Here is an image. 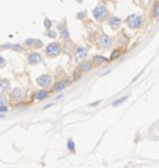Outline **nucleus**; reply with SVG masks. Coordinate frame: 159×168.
I'll return each mask as SVG.
<instances>
[{
    "label": "nucleus",
    "mask_w": 159,
    "mask_h": 168,
    "mask_svg": "<svg viewBox=\"0 0 159 168\" xmlns=\"http://www.w3.org/2000/svg\"><path fill=\"white\" fill-rule=\"evenodd\" d=\"M52 79H51V76L50 75H41L39 77V79L36 80L37 85L39 86H41V87H47L50 84H51Z\"/></svg>",
    "instance_id": "39448f33"
},
{
    "label": "nucleus",
    "mask_w": 159,
    "mask_h": 168,
    "mask_svg": "<svg viewBox=\"0 0 159 168\" xmlns=\"http://www.w3.org/2000/svg\"><path fill=\"white\" fill-rule=\"evenodd\" d=\"M61 53V46L57 43H51L46 47V55L50 57H55Z\"/></svg>",
    "instance_id": "f257e3e1"
},
{
    "label": "nucleus",
    "mask_w": 159,
    "mask_h": 168,
    "mask_svg": "<svg viewBox=\"0 0 159 168\" xmlns=\"http://www.w3.org/2000/svg\"><path fill=\"white\" fill-rule=\"evenodd\" d=\"M11 47L14 50H16V51H22V47L20 45H11Z\"/></svg>",
    "instance_id": "393cba45"
},
{
    "label": "nucleus",
    "mask_w": 159,
    "mask_h": 168,
    "mask_svg": "<svg viewBox=\"0 0 159 168\" xmlns=\"http://www.w3.org/2000/svg\"><path fill=\"white\" fill-rule=\"evenodd\" d=\"M67 85H69V81H66V80L59 81V82L55 84V86H54V91H61V90H63Z\"/></svg>",
    "instance_id": "9d476101"
},
{
    "label": "nucleus",
    "mask_w": 159,
    "mask_h": 168,
    "mask_svg": "<svg viewBox=\"0 0 159 168\" xmlns=\"http://www.w3.org/2000/svg\"><path fill=\"white\" fill-rule=\"evenodd\" d=\"M5 66V59L3 56H0V67H3Z\"/></svg>",
    "instance_id": "cd10ccee"
},
{
    "label": "nucleus",
    "mask_w": 159,
    "mask_h": 168,
    "mask_svg": "<svg viewBox=\"0 0 159 168\" xmlns=\"http://www.w3.org/2000/svg\"><path fill=\"white\" fill-rule=\"evenodd\" d=\"M44 25L46 26V29H49V30H50V28H51V21H50L49 19H45V21H44Z\"/></svg>",
    "instance_id": "4be33fe9"
},
{
    "label": "nucleus",
    "mask_w": 159,
    "mask_h": 168,
    "mask_svg": "<svg viewBox=\"0 0 159 168\" xmlns=\"http://www.w3.org/2000/svg\"><path fill=\"white\" fill-rule=\"evenodd\" d=\"M127 24L130 29H138L142 24V16L140 15H130L127 19Z\"/></svg>",
    "instance_id": "f03ea898"
},
{
    "label": "nucleus",
    "mask_w": 159,
    "mask_h": 168,
    "mask_svg": "<svg viewBox=\"0 0 159 168\" xmlns=\"http://www.w3.org/2000/svg\"><path fill=\"white\" fill-rule=\"evenodd\" d=\"M6 112H8V106L6 105L0 106V113H6Z\"/></svg>",
    "instance_id": "412c9836"
},
{
    "label": "nucleus",
    "mask_w": 159,
    "mask_h": 168,
    "mask_svg": "<svg viewBox=\"0 0 159 168\" xmlns=\"http://www.w3.org/2000/svg\"><path fill=\"white\" fill-rule=\"evenodd\" d=\"M11 98L14 100V101H21V100H24V97H25V92H24V90L22 88H20V87H16V88H14L11 91Z\"/></svg>",
    "instance_id": "20e7f679"
},
{
    "label": "nucleus",
    "mask_w": 159,
    "mask_h": 168,
    "mask_svg": "<svg viewBox=\"0 0 159 168\" xmlns=\"http://www.w3.org/2000/svg\"><path fill=\"white\" fill-rule=\"evenodd\" d=\"M28 61H29L30 65H36V63H39L41 61V55L39 53H31L28 57Z\"/></svg>",
    "instance_id": "423d86ee"
},
{
    "label": "nucleus",
    "mask_w": 159,
    "mask_h": 168,
    "mask_svg": "<svg viewBox=\"0 0 159 168\" xmlns=\"http://www.w3.org/2000/svg\"><path fill=\"white\" fill-rule=\"evenodd\" d=\"M35 40H36V39H29V40H26L25 41V46H31V45H34Z\"/></svg>",
    "instance_id": "6ab92c4d"
},
{
    "label": "nucleus",
    "mask_w": 159,
    "mask_h": 168,
    "mask_svg": "<svg viewBox=\"0 0 159 168\" xmlns=\"http://www.w3.org/2000/svg\"><path fill=\"white\" fill-rule=\"evenodd\" d=\"M42 45V43L40 41V40H35V43H34V47L36 49V47H39V46H41Z\"/></svg>",
    "instance_id": "bb28decb"
},
{
    "label": "nucleus",
    "mask_w": 159,
    "mask_h": 168,
    "mask_svg": "<svg viewBox=\"0 0 159 168\" xmlns=\"http://www.w3.org/2000/svg\"><path fill=\"white\" fill-rule=\"evenodd\" d=\"M91 62L90 61H83L82 63H81V66H80V67H81V70L82 71H88V70H91Z\"/></svg>",
    "instance_id": "ddd939ff"
},
{
    "label": "nucleus",
    "mask_w": 159,
    "mask_h": 168,
    "mask_svg": "<svg viewBox=\"0 0 159 168\" xmlns=\"http://www.w3.org/2000/svg\"><path fill=\"white\" fill-rule=\"evenodd\" d=\"M104 61H107V59H104V57H102V56H96V57H95V62H96V63H102V62H104Z\"/></svg>",
    "instance_id": "dca6fc26"
},
{
    "label": "nucleus",
    "mask_w": 159,
    "mask_h": 168,
    "mask_svg": "<svg viewBox=\"0 0 159 168\" xmlns=\"http://www.w3.org/2000/svg\"><path fill=\"white\" fill-rule=\"evenodd\" d=\"M100 43H101V45H102L104 49H107V47L111 46V40H110V37H108L107 35H102Z\"/></svg>",
    "instance_id": "f8f14e48"
},
{
    "label": "nucleus",
    "mask_w": 159,
    "mask_h": 168,
    "mask_svg": "<svg viewBox=\"0 0 159 168\" xmlns=\"http://www.w3.org/2000/svg\"><path fill=\"white\" fill-rule=\"evenodd\" d=\"M80 77H81V72H80V71H76L75 75H73V79H75V80H78Z\"/></svg>",
    "instance_id": "a878e982"
},
{
    "label": "nucleus",
    "mask_w": 159,
    "mask_h": 168,
    "mask_svg": "<svg viewBox=\"0 0 159 168\" xmlns=\"http://www.w3.org/2000/svg\"><path fill=\"white\" fill-rule=\"evenodd\" d=\"M61 35H62V37L65 39V40H69V33H67V30H66V29H62Z\"/></svg>",
    "instance_id": "a211bd4d"
},
{
    "label": "nucleus",
    "mask_w": 159,
    "mask_h": 168,
    "mask_svg": "<svg viewBox=\"0 0 159 168\" xmlns=\"http://www.w3.org/2000/svg\"><path fill=\"white\" fill-rule=\"evenodd\" d=\"M153 16L154 18H158L159 16V2H157L154 4V8H153Z\"/></svg>",
    "instance_id": "4468645a"
},
{
    "label": "nucleus",
    "mask_w": 159,
    "mask_h": 168,
    "mask_svg": "<svg viewBox=\"0 0 159 168\" xmlns=\"http://www.w3.org/2000/svg\"><path fill=\"white\" fill-rule=\"evenodd\" d=\"M119 55H121V51H119V50L113 51V54L111 55V60H114V59H116V57H118Z\"/></svg>",
    "instance_id": "f3484780"
},
{
    "label": "nucleus",
    "mask_w": 159,
    "mask_h": 168,
    "mask_svg": "<svg viewBox=\"0 0 159 168\" xmlns=\"http://www.w3.org/2000/svg\"><path fill=\"white\" fill-rule=\"evenodd\" d=\"M93 16L97 19V20H103L107 16V9H106L104 5H100L97 6L95 10H93Z\"/></svg>",
    "instance_id": "7ed1b4c3"
},
{
    "label": "nucleus",
    "mask_w": 159,
    "mask_h": 168,
    "mask_svg": "<svg viewBox=\"0 0 159 168\" xmlns=\"http://www.w3.org/2000/svg\"><path fill=\"white\" fill-rule=\"evenodd\" d=\"M67 146H69V149H71V151L75 149V143H73V141H72V139H69Z\"/></svg>",
    "instance_id": "aec40b11"
},
{
    "label": "nucleus",
    "mask_w": 159,
    "mask_h": 168,
    "mask_svg": "<svg viewBox=\"0 0 159 168\" xmlns=\"http://www.w3.org/2000/svg\"><path fill=\"white\" fill-rule=\"evenodd\" d=\"M47 96H49V92L46 90H39V91H36L34 95V97L36 100H45V98H47Z\"/></svg>",
    "instance_id": "1a4fd4ad"
},
{
    "label": "nucleus",
    "mask_w": 159,
    "mask_h": 168,
    "mask_svg": "<svg viewBox=\"0 0 159 168\" xmlns=\"http://www.w3.org/2000/svg\"><path fill=\"white\" fill-rule=\"evenodd\" d=\"M127 100V97H123L122 100H118V101H114L113 102V106H117V105H119V103H122V102H124Z\"/></svg>",
    "instance_id": "5701e85b"
},
{
    "label": "nucleus",
    "mask_w": 159,
    "mask_h": 168,
    "mask_svg": "<svg viewBox=\"0 0 159 168\" xmlns=\"http://www.w3.org/2000/svg\"><path fill=\"white\" fill-rule=\"evenodd\" d=\"M3 105H8V98L5 95H0V106Z\"/></svg>",
    "instance_id": "2eb2a0df"
},
{
    "label": "nucleus",
    "mask_w": 159,
    "mask_h": 168,
    "mask_svg": "<svg viewBox=\"0 0 159 168\" xmlns=\"http://www.w3.org/2000/svg\"><path fill=\"white\" fill-rule=\"evenodd\" d=\"M75 56H76L77 60L86 59V56H87V51H86V49H83V47H78V49L76 50V53H75Z\"/></svg>",
    "instance_id": "6e6552de"
},
{
    "label": "nucleus",
    "mask_w": 159,
    "mask_h": 168,
    "mask_svg": "<svg viewBox=\"0 0 159 168\" xmlns=\"http://www.w3.org/2000/svg\"><path fill=\"white\" fill-rule=\"evenodd\" d=\"M47 35H49L50 37H52V39H55V37H56V33H55L54 30H49V33H47Z\"/></svg>",
    "instance_id": "b1692460"
},
{
    "label": "nucleus",
    "mask_w": 159,
    "mask_h": 168,
    "mask_svg": "<svg viewBox=\"0 0 159 168\" xmlns=\"http://www.w3.org/2000/svg\"><path fill=\"white\" fill-rule=\"evenodd\" d=\"M10 87V82L6 79H0V95H4Z\"/></svg>",
    "instance_id": "0eeeda50"
},
{
    "label": "nucleus",
    "mask_w": 159,
    "mask_h": 168,
    "mask_svg": "<svg viewBox=\"0 0 159 168\" xmlns=\"http://www.w3.org/2000/svg\"><path fill=\"white\" fill-rule=\"evenodd\" d=\"M108 24H110V26H111L113 30H117L118 26H119V24H121V20H119L118 18H111L110 21H108Z\"/></svg>",
    "instance_id": "9b49d317"
}]
</instances>
